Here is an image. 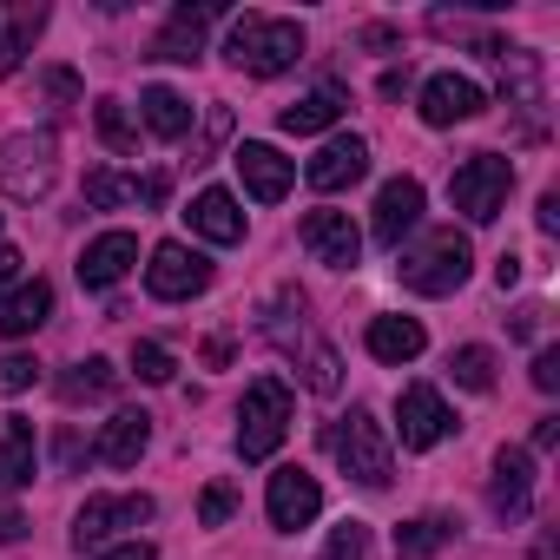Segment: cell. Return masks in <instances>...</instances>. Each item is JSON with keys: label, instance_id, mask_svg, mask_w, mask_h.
I'll return each mask as SVG.
<instances>
[{"label": "cell", "instance_id": "cell-1", "mask_svg": "<svg viewBox=\"0 0 560 560\" xmlns=\"http://www.w3.org/2000/svg\"><path fill=\"white\" fill-rule=\"evenodd\" d=\"M468 270H475V244L455 224H435L409 250H396V277H402V291H416V298H455L468 284Z\"/></svg>", "mask_w": 560, "mask_h": 560}, {"label": "cell", "instance_id": "cell-2", "mask_svg": "<svg viewBox=\"0 0 560 560\" xmlns=\"http://www.w3.org/2000/svg\"><path fill=\"white\" fill-rule=\"evenodd\" d=\"M224 60H231L237 73H257V80L291 73V67L304 60V27H298V21H277V14H244V21H231V34H224Z\"/></svg>", "mask_w": 560, "mask_h": 560}, {"label": "cell", "instance_id": "cell-3", "mask_svg": "<svg viewBox=\"0 0 560 560\" xmlns=\"http://www.w3.org/2000/svg\"><path fill=\"white\" fill-rule=\"evenodd\" d=\"M291 416H298V396L284 376H257L237 402V455L244 462H270L291 435Z\"/></svg>", "mask_w": 560, "mask_h": 560}, {"label": "cell", "instance_id": "cell-4", "mask_svg": "<svg viewBox=\"0 0 560 560\" xmlns=\"http://www.w3.org/2000/svg\"><path fill=\"white\" fill-rule=\"evenodd\" d=\"M324 448H330V455L343 462V475L363 481V488H389V475H396L389 435H383V422H376L370 409H350L343 422H330V429H324Z\"/></svg>", "mask_w": 560, "mask_h": 560}, {"label": "cell", "instance_id": "cell-5", "mask_svg": "<svg viewBox=\"0 0 560 560\" xmlns=\"http://www.w3.org/2000/svg\"><path fill=\"white\" fill-rule=\"evenodd\" d=\"M60 178V139L54 132H14L0 139V191L14 205H40Z\"/></svg>", "mask_w": 560, "mask_h": 560}, {"label": "cell", "instance_id": "cell-6", "mask_svg": "<svg viewBox=\"0 0 560 560\" xmlns=\"http://www.w3.org/2000/svg\"><path fill=\"white\" fill-rule=\"evenodd\" d=\"M508 191H514V159L501 152H475L468 165H455L448 178V205L468 218V224H494L508 211Z\"/></svg>", "mask_w": 560, "mask_h": 560}, {"label": "cell", "instance_id": "cell-7", "mask_svg": "<svg viewBox=\"0 0 560 560\" xmlns=\"http://www.w3.org/2000/svg\"><path fill=\"white\" fill-rule=\"evenodd\" d=\"M159 514V501L152 494H86V508L73 514V547L86 553H100V547H113L119 534H139L145 521Z\"/></svg>", "mask_w": 560, "mask_h": 560}, {"label": "cell", "instance_id": "cell-8", "mask_svg": "<svg viewBox=\"0 0 560 560\" xmlns=\"http://www.w3.org/2000/svg\"><path fill=\"white\" fill-rule=\"evenodd\" d=\"M205 284H211V257L191 250V244H159L152 264H145V291H152L159 304H185V298H198Z\"/></svg>", "mask_w": 560, "mask_h": 560}, {"label": "cell", "instance_id": "cell-9", "mask_svg": "<svg viewBox=\"0 0 560 560\" xmlns=\"http://www.w3.org/2000/svg\"><path fill=\"white\" fill-rule=\"evenodd\" d=\"M264 514H270V527H284V534L311 527V521L324 514V488H317V475H311V468H277L270 488H264Z\"/></svg>", "mask_w": 560, "mask_h": 560}, {"label": "cell", "instance_id": "cell-10", "mask_svg": "<svg viewBox=\"0 0 560 560\" xmlns=\"http://www.w3.org/2000/svg\"><path fill=\"white\" fill-rule=\"evenodd\" d=\"M298 237H304V250H311L317 264H330V270H357V264H363V231L350 224V211H304Z\"/></svg>", "mask_w": 560, "mask_h": 560}, {"label": "cell", "instance_id": "cell-11", "mask_svg": "<svg viewBox=\"0 0 560 560\" xmlns=\"http://www.w3.org/2000/svg\"><path fill=\"white\" fill-rule=\"evenodd\" d=\"M448 429H455V416H448L442 389H429V383H409V389L396 396V435H402V448H435Z\"/></svg>", "mask_w": 560, "mask_h": 560}, {"label": "cell", "instance_id": "cell-12", "mask_svg": "<svg viewBox=\"0 0 560 560\" xmlns=\"http://www.w3.org/2000/svg\"><path fill=\"white\" fill-rule=\"evenodd\" d=\"M231 165H237V178H244V191L257 198V205H277L291 191V178H298V165L277 152V145H264V139H244L237 152H231Z\"/></svg>", "mask_w": 560, "mask_h": 560}, {"label": "cell", "instance_id": "cell-13", "mask_svg": "<svg viewBox=\"0 0 560 560\" xmlns=\"http://www.w3.org/2000/svg\"><path fill=\"white\" fill-rule=\"evenodd\" d=\"M488 508H494V521H527V508H534V455L527 448H501L494 455V481H488Z\"/></svg>", "mask_w": 560, "mask_h": 560}, {"label": "cell", "instance_id": "cell-14", "mask_svg": "<svg viewBox=\"0 0 560 560\" xmlns=\"http://www.w3.org/2000/svg\"><path fill=\"white\" fill-rule=\"evenodd\" d=\"M416 218H422V185H416V178H389V185L376 191L370 237H376L383 250H402V237L416 231Z\"/></svg>", "mask_w": 560, "mask_h": 560}, {"label": "cell", "instance_id": "cell-15", "mask_svg": "<svg viewBox=\"0 0 560 560\" xmlns=\"http://www.w3.org/2000/svg\"><path fill=\"white\" fill-rule=\"evenodd\" d=\"M363 172H370V145H363L357 132H337V139H324V145H317V159L304 165V178H311L317 191H350Z\"/></svg>", "mask_w": 560, "mask_h": 560}, {"label": "cell", "instance_id": "cell-16", "mask_svg": "<svg viewBox=\"0 0 560 560\" xmlns=\"http://www.w3.org/2000/svg\"><path fill=\"white\" fill-rule=\"evenodd\" d=\"M211 21H224L218 0H198V8H172L165 34L152 40V60H178V67H191V60L205 54V27H211Z\"/></svg>", "mask_w": 560, "mask_h": 560}, {"label": "cell", "instance_id": "cell-17", "mask_svg": "<svg viewBox=\"0 0 560 560\" xmlns=\"http://www.w3.org/2000/svg\"><path fill=\"white\" fill-rule=\"evenodd\" d=\"M132 264H139V237H132V231H100V237L80 250V284H86V291H113Z\"/></svg>", "mask_w": 560, "mask_h": 560}, {"label": "cell", "instance_id": "cell-18", "mask_svg": "<svg viewBox=\"0 0 560 560\" xmlns=\"http://www.w3.org/2000/svg\"><path fill=\"white\" fill-rule=\"evenodd\" d=\"M481 106H488L481 86L462 80V73H435V80L422 86V126H462V119H475Z\"/></svg>", "mask_w": 560, "mask_h": 560}, {"label": "cell", "instance_id": "cell-19", "mask_svg": "<svg viewBox=\"0 0 560 560\" xmlns=\"http://www.w3.org/2000/svg\"><path fill=\"white\" fill-rule=\"evenodd\" d=\"M40 27H47V8H27V0H0V80L21 73V60L34 54Z\"/></svg>", "mask_w": 560, "mask_h": 560}, {"label": "cell", "instance_id": "cell-20", "mask_svg": "<svg viewBox=\"0 0 560 560\" xmlns=\"http://www.w3.org/2000/svg\"><path fill=\"white\" fill-rule=\"evenodd\" d=\"M422 343H429V337H422V324H416V317H370V330H363V350H370L376 363H396V370H402V363H416V357H422Z\"/></svg>", "mask_w": 560, "mask_h": 560}, {"label": "cell", "instance_id": "cell-21", "mask_svg": "<svg viewBox=\"0 0 560 560\" xmlns=\"http://www.w3.org/2000/svg\"><path fill=\"white\" fill-rule=\"evenodd\" d=\"M145 442H152V416H145V409H119V416L100 429V448H93V455H100L106 468H132V462L145 455Z\"/></svg>", "mask_w": 560, "mask_h": 560}, {"label": "cell", "instance_id": "cell-22", "mask_svg": "<svg viewBox=\"0 0 560 560\" xmlns=\"http://www.w3.org/2000/svg\"><path fill=\"white\" fill-rule=\"evenodd\" d=\"M185 218H191V231H198L205 244H237V237H244V211H237V198H231V191H218V185H211V191H198Z\"/></svg>", "mask_w": 560, "mask_h": 560}, {"label": "cell", "instance_id": "cell-23", "mask_svg": "<svg viewBox=\"0 0 560 560\" xmlns=\"http://www.w3.org/2000/svg\"><path fill=\"white\" fill-rule=\"evenodd\" d=\"M47 317H54V284L34 277V284H21L8 304H0V337H34Z\"/></svg>", "mask_w": 560, "mask_h": 560}, {"label": "cell", "instance_id": "cell-24", "mask_svg": "<svg viewBox=\"0 0 560 560\" xmlns=\"http://www.w3.org/2000/svg\"><path fill=\"white\" fill-rule=\"evenodd\" d=\"M455 534H462V521H448V514H416V521L396 527V553H402V560H429V553H442Z\"/></svg>", "mask_w": 560, "mask_h": 560}, {"label": "cell", "instance_id": "cell-25", "mask_svg": "<svg viewBox=\"0 0 560 560\" xmlns=\"http://www.w3.org/2000/svg\"><path fill=\"white\" fill-rule=\"evenodd\" d=\"M337 119H343V93L337 86H324L311 100H291L284 113H277V126H284V132H330Z\"/></svg>", "mask_w": 560, "mask_h": 560}, {"label": "cell", "instance_id": "cell-26", "mask_svg": "<svg viewBox=\"0 0 560 560\" xmlns=\"http://www.w3.org/2000/svg\"><path fill=\"white\" fill-rule=\"evenodd\" d=\"M139 106H145V126H152L159 139H185V132H191V100H185V93H172V86H145Z\"/></svg>", "mask_w": 560, "mask_h": 560}, {"label": "cell", "instance_id": "cell-27", "mask_svg": "<svg viewBox=\"0 0 560 560\" xmlns=\"http://www.w3.org/2000/svg\"><path fill=\"white\" fill-rule=\"evenodd\" d=\"M113 389H119V370L106 357H86V363H73L60 376V402H106Z\"/></svg>", "mask_w": 560, "mask_h": 560}, {"label": "cell", "instance_id": "cell-28", "mask_svg": "<svg viewBox=\"0 0 560 560\" xmlns=\"http://www.w3.org/2000/svg\"><path fill=\"white\" fill-rule=\"evenodd\" d=\"M34 481V422H8V435H0V488H21Z\"/></svg>", "mask_w": 560, "mask_h": 560}, {"label": "cell", "instance_id": "cell-29", "mask_svg": "<svg viewBox=\"0 0 560 560\" xmlns=\"http://www.w3.org/2000/svg\"><path fill=\"white\" fill-rule=\"evenodd\" d=\"M298 370H304V389H317V396H337L343 389V363H337V350L324 337H311L298 350Z\"/></svg>", "mask_w": 560, "mask_h": 560}, {"label": "cell", "instance_id": "cell-30", "mask_svg": "<svg viewBox=\"0 0 560 560\" xmlns=\"http://www.w3.org/2000/svg\"><path fill=\"white\" fill-rule=\"evenodd\" d=\"M448 370H455V383H462V389H475V396H488V389H494V350H481V343H462V350L448 357Z\"/></svg>", "mask_w": 560, "mask_h": 560}, {"label": "cell", "instance_id": "cell-31", "mask_svg": "<svg viewBox=\"0 0 560 560\" xmlns=\"http://www.w3.org/2000/svg\"><path fill=\"white\" fill-rule=\"evenodd\" d=\"M126 198H139V178H119V172H106V165L86 172V205H93V211H119Z\"/></svg>", "mask_w": 560, "mask_h": 560}, {"label": "cell", "instance_id": "cell-32", "mask_svg": "<svg viewBox=\"0 0 560 560\" xmlns=\"http://www.w3.org/2000/svg\"><path fill=\"white\" fill-rule=\"evenodd\" d=\"M93 126H100V139H106L113 152H132V145H139V126L126 119L119 100H100V106H93Z\"/></svg>", "mask_w": 560, "mask_h": 560}, {"label": "cell", "instance_id": "cell-33", "mask_svg": "<svg viewBox=\"0 0 560 560\" xmlns=\"http://www.w3.org/2000/svg\"><path fill=\"white\" fill-rule=\"evenodd\" d=\"M324 560H370V527H363V521H343V527H330V540H324Z\"/></svg>", "mask_w": 560, "mask_h": 560}, {"label": "cell", "instance_id": "cell-34", "mask_svg": "<svg viewBox=\"0 0 560 560\" xmlns=\"http://www.w3.org/2000/svg\"><path fill=\"white\" fill-rule=\"evenodd\" d=\"M172 370H178V363H172L165 343H132V376H139V383H172Z\"/></svg>", "mask_w": 560, "mask_h": 560}, {"label": "cell", "instance_id": "cell-35", "mask_svg": "<svg viewBox=\"0 0 560 560\" xmlns=\"http://www.w3.org/2000/svg\"><path fill=\"white\" fill-rule=\"evenodd\" d=\"M231 508H237V494H231L224 481H211V488L198 494V527H224V521H231Z\"/></svg>", "mask_w": 560, "mask_h": 560}, {"label": "cell", "instance_id": "cell-36", "mask_svg": "<svg viewBox=\"0 0 560 560\" xmlns=\"http://www.w3.org/2000/svg\"><path fill=\"white\" fill-rule=\"evenodd\" d=\"M40 383V363L34 357H0V396H21Z\"/></svg>", "mask_w": 560, "mask_h": 560}, {"label": "cell", "instance_id": "cell-37", "mask_svg": "<svg viewBox=\"0 0 560 560\" xmlns=\"http://www.w3.org/2000/svg\"><path fill=\"white\" fill-rule=\"evenodd\" d=\"M21 264H27V257H21L14 244H0V304H8V298L27 284V277H21Z\"/></svg>", "mask_w": 560, "mask_h": 560}, {"label": "cell", "instance_id": "cell-38", "mask_svg": "<svg viewBox=\"0 0 560 560\" xmlns=\"http://www.w3.org/2000/svg\"><path fill=\"white\" fill-rule=\"evenodd\" d=\"M534 389H540V396L560 389V350H540V357H534Z\"/></svg>", "mask_w": 560, "mask_h": 560}, {"label": "cell", "instance_id": "cell-39", "mask_svg": "<svg viewBox=\"0 0 560 560\" xmlns=\"http://www.w3.org/2000/svg\"><path fill=\"white\" fill-rule=\"evenodd\" d=\"M100 560H159V553H152V540L132 534V540H119V547H100Z\"/></svg>", "mask_w": 560, "mask_h": 560}, {"label": "cell", "instance_id": "cell-40", "mask_svg": "<svg viewBox=\"0 0 560 560\" xmlns=\"http://www.w3.org/2000/svg\"><path fill=\"white\" fill-rule=\"evenodd\" d=\"M47 93H54L60 106H73V100H80V80H73L67 67H54V73H47Z\"/></svg>", "mask_w": 560, "mask_h": 560}, {"label": "cell", "instance_id": "cell-41", "mask_svg": "<svg viewBox=\"0 0 560 560\" xmlns=\"http://www.w3.org/2000/svg\"><path fill=\"white\" fill-rule=\"evenodd\" d=\"M54 455H60V475H73V468H80V455H86V442H80V429H67Z\"/></svg>", "mask_w": 560, "mask_h": 560}, {"label": "cell", "instance_id": "cell-42", "mask_svg": "<svg viewBox=\"0 0 560 560\" xmlns=\"http://www.w3.org/2000/svg\"><path fill=\"white\" fill-rule=\"evenodd\" d=\"M553 442H560V416H540L534 422V455H553Z\"/></svg>", "mask_w": 560, "mask_h": 560}, {"label": "cell", "instance_id": "cell-43", "mask_svg": "<svg viewBox=\"0 0 560 560\" xmlns=\"http://www.w3.org/2000/svg\"><path fill=\"white\" fill-rule=\"evenodd\" d=\"M27 534V514L21 508H0V540H21Z\"/></svg>", "mask_w": 560, "mask_h": 560}, {"label": "cell", "instance_id": "cell-44", "mask_svg": "<svg viewBox=\"0 0 560 560\" xmlns=\"http://www.w3.org/2000/svg\"><path fill=\"white\" fill-rule=\"evenodd\" d=\"M514 277H521V257H514V250H501V264H494V284L508 291V284H514Z\"/></svg>", "mask_w": 560, "mask_h": 560}, {"label": "cell", "instance_id": "cell-45", "mask_svg": "<svg viewBox=\"0 0 560 560\" xmlns=\"http://www.w3.org/2000/svg\"><path fill=\"white\" fill-rule=\"evenodd\" d=\"M540 231H547V237H553V231H560V198H553V191H547V198H540Z\"/></svg>", "mask_w": 560, "mask_h": 560}]
</instances>
